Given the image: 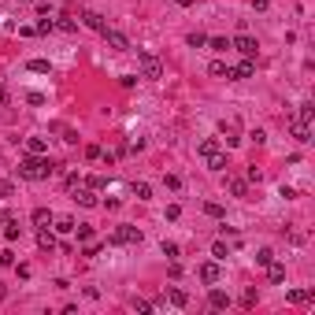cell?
I'll return each mask as SVG.
<instances>
[{"instance_id": "cell-1", "label": "cell", "mask_w": 315, "mask_h": 315, "mask_svg": "<svg viewBox=\"0 0 315 315\" xmlns=\"http://www.w3.org/2000/svg\"><path fill=\"white\" fill-rule=\"evenodd\" d=\"M197 156L204 160V167L215 171V175H219V171H226V152H223V141H219V137H204L197 145Z\"/></svg>"}, {"instance_id": "cell-2", "label": "cell", "mask_w": 315, "mask_h": 315, "mask_svg": "<svg viewBox=\"0 0 315 315\" xmlns=\"http://www.w3.org/2000/svg\"><path fill=\"white\" fill-rule=\"evenodd\" d=\"M56 164H49V160H41V156H30V160H23L19 164V178H26V182H45L49 175H56Z\"/></svg>"}, {"instance_id": "cell-3", "label": "cell", "mask_w": 315, "mask_h": 315, "mask_svg": "<svg viewBox=\"0 0 315 315\" xmlns=\"http://www.w3.org/2000/svg\"><path fill=\"white\" fill-rule=\"evenodd\" d=\"M137 67H141V78H148V82L164 78V63H160V56H152V52H137Z\"/></svg>"}, {"instance_id": "cell-4", "label": "cell", "mask_w": 315, "mask_h": 315, "mask_svg": "<svg viewBox=\"0 0 315 315\" xmlns=\"http://www.w3.org/2000/svg\"><path fill=\"white\" fill-rule=\"evenodd\" d=\"M111 245H141V230H137V226H115Z\"/></svg>"}, {"instance_id": "cell-5", "label": "cell", "mask_w": 315, "mask_h": 315, "mask_svg": "<svg viewBox=\"0 0 315 315\" xmlns=\"http://www.w3.org/2000/svg\"><path fill=\"white\" fill-rule=\"evenodd\" d=\"M71 200H74V204H82V208H97V189H89V186H71Z\"/></svg>"}, {"instance_id": "cell-6", "label": "cell", "mask_w": 315, "mask_h": 315, "mask_svg": "<svg viewBox=\"0 0 315 315\" xmlns=\"http://www.w3.org/2000/svg\"><path fill=\"white\" fill-rule=\"evenodd\" d=\"M230 49H237L241 56H249V60H256V49H260V45H256V37H249V34H237L234 41H230Z\"/></svg>"}, {"instance_id": "cell-7", "label": "cell", "mask_w": 315, "mask_h": 315, "mask_svg": "<svg viewBox=\"0 0 315 315\" xmlns=\"http://www.w3.org/2000/svg\"><path fill=\"white\" fill-rule=\"evenodd\" d=\"M219 133H223V141H226V145H241V130H237V122L234 119H223V122H219Z\"/></svg>"}, {"instance_id": "cell-8", "label": "cell", "mask_w": 315, "mask_h": 315, "mask_svg": "<svg viewBox=\"0 0 315 315\" xmlns=\"http://www.w3.org/2000/svg\"><path fill=\"white\" fill-rule=\"evenodd\" d=\"M100 37H104V45H111L115 52H130V41H126V34H119V30H111V26H108V30H104Z\"/></svg>"}, {"instance_id": "cell-9", "label": "cell", "mask_w": 315, "mask_h": 315, "mask_svg": "<svg viewBox=\"0 0 315 315\" xmlns=\"http://www.w3.org/2000/svg\"><path fill=\"white\" fill-rule=\"evenodd\" d=\"M289 133L300 141V145H308V141H311V122H304V119H289Z\"/></svg>"}, {"instance_id": "cell-10", "label": "cell", "mask_w": 315, "mask_h": 315, "mask_svg": "<svg viewBox=\"0 0 315 315\" xmlns=\"http://www.w3.org/2000/svg\"><path fill=\"white\" fill-rule=\"evenodd\" d=\"M226 193H230V197H249V178L230 175V178H226Z\"/></svg>"}, {"instance_id": "cell-11", "label": "cell", "mask_w": 315, "mask_h": 315, "mask_svg": "<svg viewBox=\"0 0 315 315\" xmlns=\"http://www.w3.org/2000/svg\"><path fill=\"white\" fill-rule=\"evenodd\" d=\"M252 74H256V60H249V56H245L237 67H230V78H237V82H241V78H252Z\"/></svg>"}, {"instance_id": "cell-12", "label": "cell", "mask_w": 315, "mask_h": 315, "mask_svg": "<svg viewBox=\"0 0 315 315\" xmlns=\"http://www.w3.org/2000/svg\"><path fill=\"white\" fill-rule=\"evenodd\" d=\"M219 278H223L219 263H200V282H204V285H215Z\"/></svg>"}, {"instance_id": "cell-13", "label": "cell", "mask_w": 315, "mask_h": 315, "mask_svg": "<svg viewBox=\"0 0 315 315\" xmlns=\"http://www.w3.org/2000/svg\"><path fill=\"white\" fill-rule=\"evenodd\" d=\"M82 23L89 26V30H97V34H104V30H108V23H104V15H97V12H82Z\"/></svg>"}, {"instance_id": "cell-14", "label": "cell", "mask_w": 315, "mask_h": 315, "mask_svg": "<svg viewBox=\"0 0 315 315\" xmlns=\"http://www.w3.org/2000/svg\"><path fill=\"white\" fill-rule=\"evenodd\" d=\"M52 212H49V208H34V226H37V230H45V226H52Z\"/></svg>"}, {"instance_id": "cell-15", "label": "cell", "mask_w": 315, "mask_h": 315, "mask_svg": "<svg viewBox=\"0 0 315 315\" xmlns=\"http://www.w3.org/2000/svg\"><path fill=\"white\" fill-rule=\"evenodd\" d=\"M37 245H41L45 252H56V234L45 226V230H37Z\"/></svg>"}, {"instance_id": "cell-16", "label": "cell", "mask_w": 315, "mask_h": 315, "mask_svg": "<svg viewBox=\"0 0 315 315\" xmlns=\"http://www.w3.org/2000/svg\"><path fill=\"white\" fill-rule=\"evenodd\" d=\"M267 278H271L274 285H278V282H285V263H278V260H271V263H267Z\"/></svg>"}, {"instance_id": "cell-17", "label": "cell", "mask_w": 315, "mask_h": 315, "mask_svg": "<svg viewBox=\"0 0 315 315\" xmlns=\"http://www.w3.org/2000/svg\"><path fill=\"white\" fill-rule=\"evenodd\" d=\"M167 300L175 304V308H186V304H189V293L178 289V285H171V289H167Z\"/></svg>"}, {"instance_id": "cell-18", "label": "cell", "mask_w": 315, "mask_h": 315, "mask_svg": "<svg viewBox=\"0 0 315 315\" xmlns=\"http://www.w3.org/2000/svg\"><path fill=\"white\" fill-rule=\"evenodd\" d=\"M208 74H212V78H230V63L212 60V63H208Z\"/></svg>"}, {"instance_id": "cell-19", "label": "cell", "mask_w": 315, "mask_h": 315, "mask_svg": "<svg viewBox=\"0 0 315 315\" xmlns=\"http://www.w3.org/2000/svg\"><path fill=\"white\" fill-rule=\"evenodd\" d=\"M208 304H212V308H219V311H223V308H230V297H226L223 289H212V293H208Z\"/></svg>"}, {"instance_id": "cell-20", "label": "cell", "mask_w": 315, "mask_h": 315, "mask_svg": "<svg viewBox=\"0 0 315 315\" xmlns=\"http://www.w3.org/2000/svg\"><path fill=\"white\" fill-rule=\"evenodd\" d=\"M315 293L311 289H289V304H311Z\"/></svg>"}, {"instance_id": "cell-21", "label": "cell", "mask_w": 315, "mask_h": 315, "mask_svg": "<svg viewBox=\"0 0 315 315\" xmlns=\"http://www.w3.org/2000/svg\"><path fill=\"white\" fill-rule=\"evenodd\" d=\"M0 234H4V237H8V241H15V237H19V234H23V226H19V223H15V219H12V215H8V219H4V230H0Z\"/></svg>"}, {"instance_id": "cell-22", "label": "cell", "mask_w": 315, "mask_h": 315, "mask_svg": "<svg viewBox=\"0 0 315 315\" xmlns=\"http://www.w3.org/2000/svg\"><path fill=\"white\" fill-rule=\"evenodd\" d=\"M130 193L137 197V200H152V186H148V182H133V186H130Z\"/></svg>"}, {"instance_id": "cell-23", "label": "cell", "mask_w": 315, "mask_h": 315, "mask_svg": "<svg viewBox=\"0 0 315 315\" xmlns=\"http://www.w3.org/2000/svg\"><path fill=\"white\" fill-rule=\"evenodd\" d=\"M26 148H30V156H45V152H49L45 137H30V141H26Z\"/></svg>"}, {"instance_id": "cell-24", "label": "cell", "mask_w": 315, "mask_h": 315, "mask_svg": "<svg viewBox=\"0 0 315 315\" xmlns=\"http://www.w3.org/2000/svg\"><path fill=\"white\" fill-rule=\"evenodd\" d=\"M26 71H34V74H49L52 63H49V60H30V63H26Z\"/></svg>"}, {"instance_id": "cell-25", "label": "cell", "mask_w": 315, "mask_h": 315, "mask_svg": "<svg viewBox=\"0 0 315 315\" xmlns=\"http://www.w3.org/2000/svg\"><path fill=\"white\" fill-rule=\"evenodd\" d=\"M52 223H56V230H60V234H74V219L60 215V219H52Z\"/></svg>"}, {"instance_id": "cell-26", "label": "cell", "mask_w": 315, "mask_h": 315, "mask_svg": "<svg viewBox=\"0 0 315 315\" xmlns=\"http://www.w3.org/2000/svg\"><path fill=\"white\" fill-rule=\"evenodd\" d=\"M52 30H56V19H49V15H45L41 23L34 26V34H52Z\"/></svg>"}, {"instance_id": "cell-27", "label": "cell", "mask_w": 315, "mask_h": 315, "mask_svg": "<svg viewBox=\"0 0 315 315\" xmlns=\"http://www.w3.org/2000/svg\"><path fill=\"white\" fill-rule=\"evenodd\" d=\"M74 230H78V241H93V226L89 223H74Z\"/></svg>"}, {"instance_id": "cell-28", "label": "cell", "mask_w": 315, "mask_h": 315, "mask_svg": "<svg viewBox=\"0 0 315 315\" xmlns=\"http://www.w3.org/2000/svg\"><path fill=\"white\" fill-rule=\"evenodd\" d=\"M212 256H215V260H226V256H230V245H226V241H215V245H212Z\"/></svg>"}, {"instance_id": "cell-29", "label": "cell", "mask_w": 315, "mask_h": 315, "mask_svg": "<svg viewBox=\"0 0 315 315\" xmlns=\"http://www.w3.org/2000/svg\"><path fill=\"white\" fill-rule=\"evenodd\" d=\"M204 215H212V219H223L226 212H223V204H215V200H208V204H204Z\"/></svg>"}, {"instance_id": "cell-30", "label": "cell", "mask_w": 315, "mask_h": 315, "mask_svg": "<svg viewBox=\"0 0 315 315\" xmlns=\"http://www.w3.org/2000/svg\"><path fill=\"white\" fill-rule=\"evenodd\" d=\"M56 26H60V30H67V34H74V30H78V23H74V19H67V15L56 19Z\"/></svg>"}, {"instance_id": "cell-31", "label": "cell", "mask_w": 315, "mask_h": 315, "mask_svg": "<svg viewBox=\"0 0 315 315\" xmlns=\"http://www.w3.org/2000/svg\"><path fill=\"white\" fill-rule=\"evenodd\" d=\"M311 115H315V108H311V104H308V100H304V104H300V108H297V119H304V122H311Z\"/></svg>"}, {"instance_id": "cell-32", "label": "cell", "mask_w": 315, "mask_h": 315, "mask_svg": "<svg viewBox=\"0 0 315 315\" xmlns=\"http://www.w3.org/2000/svg\"><path fill=\"white\" fill-rule=\"evenodd\" d=\"M208 45H212L215 52H226V49H230V41H226V37H208Z\"/></svg>"}, {"instance_id": "cell-33", "label": "cell", "mask_w": 315, "mask_h": 315, "mask_svg": "<svg viewBox=\"0 0 315 315\" xmlns=\"http://www.w3.org/2000/svg\"><path fill=\"white\" fill-rule=\"evenodd\" d=\"M271 260H274V252H271V249H260V252H256V263H260V267H267Z\"/></svg>"}, {"instance_id": "cell-34", "label": "cell", "mask_w": 315, "mask_h": 315, "mask_svg": "<svg viewBox=\"0 0 315 315\" xmlns=\"http://www.w3.org/2000/svg\"><path fill=\"white\" fill-rule=\"evenodd\" d=\"M15 193V186L12 182H8V178H0V200H8V197H12Z\"/></svg>"}, {"instance_id": "cell-35", "label": "cell", "mask_w": 315, "mask_h": 315, "mask_svg": "<svg viewBox=\"0 0 315 315\" xmlns=\"http://www.w3.org/2000/svg\"><path fill=\"white\" fill-rule=\"evenodd\" d=\"M85 186H89V189H104V186H108V178H104V175H93Z\"/></svg>"}, {"instance_id": "cell-36", "label": "cell", "mask_w": 315, "mask_h": 315, "mask_svg": "<svg viewBox=\"0 0 315 315\" xmlns=\"http://www.w3.org/2000/svg\"><path fill=\"white\" fill-rule=\"evenodd\" d=\"M164 256H167V260H178V245L175 241H164Z\"/></svg>"}, {"instance_id": "cell-37", "label": "cell", "mask_w": 315, "mask_h": 315, "mask_svg": "<svg viewBox=\"0 0 315 315\" xmlns=\"http://www.w3.org/2000/svg\"><path fill=\"white\" fill-rule=\"evenodd\" d=\"M189 45H193V49H200V45H208V37H204V34H189Z\"/></svg>"}, {"instance_id": "cell-38", "label": "cell", "mask_w": 315, "mask_h": 315, "mask_svg": "<svg viewBox=\"0 0 315 315\" xmlns=\"http://www.w3.org/2000/svg\"><path fill=\"white\" fill-rule=\"evenodd\" d=\"M241 300H245V308H252V304H256V300H260V293H256V289H249V293H245V297H241Z\"/></svg>"}, {"instance_id": "cell-39", "label": "cell", "mask_w": 315, "mask_h": 315, "mask_svg": "<svg viewBox=\"0 0 315 315\" xmlns=\"http://www.w3.org/2000/svg\"><path fill=\"white\" fill-rule=\"evenodd\" d=\"M85 156H89V160H100L104 148H100V145H89V148H85Z\"/></svg>"}, {"instance_id": "cell-40", "label": "cell", "mask_w": 315, "mask_h": 315, "mask_svg": "<svg viewBox=\"0 0 315 315\" xmlns=\"http://www.w3.org/2000/svg\"><path fill=\"white\" fill-rule=\"evenodd\" d=\"M164 182H167V189H182V178H175V175H167Z\"/></svg>"}, {"instance_id": "cell-41", "label": "cell", "mask_w": 315, "mask_h": 315, "mask_svg": "<svg viewBox=\"0 0 315 315\" xmlns=\"http://www.w3.org/2000/svg\"><path fill=\"white\" fill-rule=\"evenodd\" d=\"M133 308H137L141 315H148V311H152V304H148V300H133Z\"/></svg>"}, {"instance_id": "cell-42", "label": "cell", "mask_w": 315, "mask_h": 315, "mask_svg": "<svg viewBox=\"0 0 315 315\" xmlns=\"http://www.w3.org/2000/svg\"><path fill=\"white\" fill-rule=\"evenodd\" d=\"M4 104H8V97H4V85H0V108H4Z\"/></svg>"}, {"instance_id": "cell-43", "label": "cell", "mask_w": 315, "mask_h": 315, "mask_svg": "<svg viewBox=\"0 0 315 315\" xmlns=\"http://www.w3.org/2000/svg\"><path fill=\"white\" fill-rule=\"evenodd\" d=\"M4 219H8V212H0V230H4Z\"/></svg>"}, {"instance_id": "cell-44", "label": "cell", "mask_w": 315, "mask_h": 315, "mask_svg": "<svg viewBox=\"0 0 315 315\" xmlns=\"http://www.w3.org/2000/svg\"><path fill=\"white\" fill-rule=\"evenodd\" d=\"M178 4H182V8H189V4H193V0H178Z\"/></svg>"}]
</instances>
